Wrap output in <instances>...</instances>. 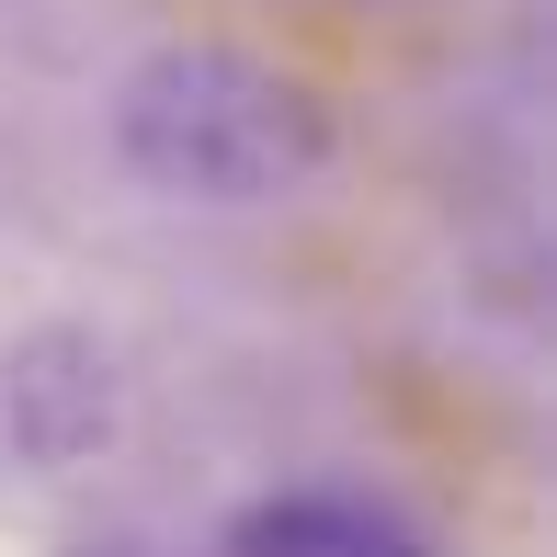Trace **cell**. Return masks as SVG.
I'll return each instance as SVG.
<instances>
[{
  "mask_svg": "<svg viewBox=\"0 0 557 557\" xmlns=\"http://www.w3.org/2000/svg\"><path fill=\"white\" fill-rule=\"evenodd\" d=\"M114 148L137 183L183 194V206H273L285 183L319 171L331 125H319L308 81L239 58V46H160L114 91Z\"/></svg>",
  "mask_w": 557,
  "mask_h": 557,
  "instance_id": "6da1fadb",
  "label": "cell"
},
{
  "mask_svg": "<svg viewBox=\"0 0 557 557\" xmlns=\"http://www.w3.org/2000/svg\"><path fill=\"white\" fill-rule=\"evenodd\" d=\"M0 433L23 467H91L125 433V364L91 331H23L0 352Z\"/></svg>",
  "mask_w": 557,
  "mask_h": 557,
  "instance_id": "7a4b0ae2",
  "label": "cell"
},
{
  "mask_svg": "<svg viewBox=\"0 0 557 557\" xmlns=\"http://www.w3.org/2000/svg\"><path fill=\"white\" fill-rule=\"evenodd\" d=\"M227 557H433L398 512L375 500H342V490H273L227 523Z\"/></svg>",
  "mask_w": 557,
  "mask_h": 557,
  "instance_id": "3957f363",
  "label": "cell"
},
{
  "mask_svg": "<svg viewBox=\"0 0 557 557\" xmlns=\"http://www.w3.org/2000/svg\"><path fill=\"white\" fill-rule=\"evenodd\" d=\"M81 557H148V546H81Z\"/></svg>",
  "mask_w": 557,
  "mask_h": 557,
  "instance_id": "277c9868",
  "label": "cell"
}]
</instances>
